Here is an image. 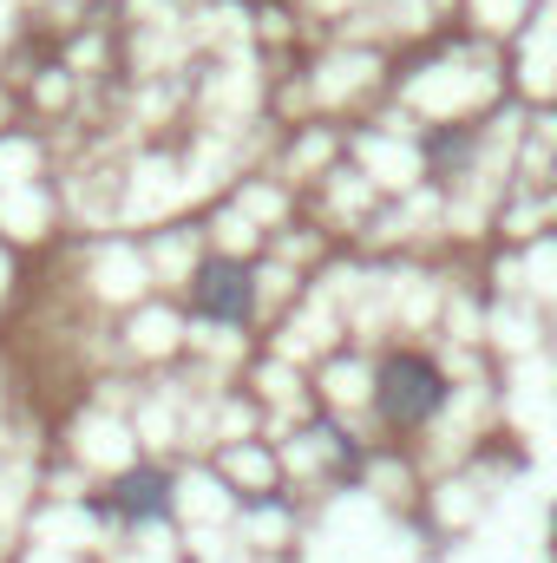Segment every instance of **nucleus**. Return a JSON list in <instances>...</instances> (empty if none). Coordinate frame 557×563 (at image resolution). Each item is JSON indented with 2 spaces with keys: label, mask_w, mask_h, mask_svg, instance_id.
Here are the masks:
<instances>
[{
  "label": "nucleus",
  "mask_w": 557,
  "mask_h": 563,
  "mask_svg": "<svg viewBox=\"0 0 557 563\" xmlns=\"http://www.w3.org/2000/svg\"><path fill=\"white\" fill-rule=\"evenodd\" d=\"M439 407H446V380H439L433 361L394 354V361L381 367V413L394 426H419L426 413H439Z\"/></svg>",
  "instance_id": "nucleus-1"
},
{
  "label": "nucleus",
  "mask_w": 557,
  "mask_h": 563,
  "mask_svg": "<svg viewBox=\"0 0 557 563\" xmlns=\"http://www.w3.org/2000/svg\"><path fill=\"white\" fill-rule=\"evenodd\" d=\"M197 308L237 321V314L250 308V276H243L237 263H204V276H197Z\"/></svg>",
  "instance_id": "nucleus-2"
},
{
  "label": "nucleus",
  "mask_w": 557,
  "mask_h": 563,
  "mask_svg": "<svg viewBox=\"0 0 557 563\" xmlns=\"http://www.w3.org/2000/svg\"><path fill=\"white\" fill-rule=\"evenodd\" d=\"M125 505H132V511H157V478H151V472H144V478H132V485H125Z\"/></svg>",
  "instance_id": "nucleus-3"
}]
</instances>
